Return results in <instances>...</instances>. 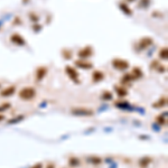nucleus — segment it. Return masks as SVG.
I'll list each match as a JSON object with an SVG mask.
<instances>
[{
    "mask_svg": "<svg viewBox=\"0 0 168 168\" xmlns=\"http://www.w3.org/2000/svg\"><path fill=\"white\" fill-rule=\"evenodd\" d=\"M35 95H36V91L32 86H26L19 92V98L23 100H32Z\"/></svg>",
    "mask_w": 168,
    "mask_h": 168,
    "instance_id": "1",
    "label": "nucleus"
},
{
    "mask_svg": "<svg viewBox=\"0 0 168 168\" xmlns=\"http://www.w3.org/2000/svg\"><path fill=\"white\" fill-rule=\"evenodd\" d=\"M72 113L75 116H80V117H89V116H93V110L91 109H85V108H76L72 110Z\"/></svg>",
    "mask_w": 168,
    "mask_h": 168,
    "instance_id": "2",
    "label": "nucleus"
},
{
    "mask_svg": "<svg viewBox=\"0 0 168 168\" xmlns=\"http://www.w3.org/2000/svg\"><path fill=\"white\" fill-rule=\"evenodd\" d=\"M112 65L114 66V69L117 70H126L129 67V62L121 60V58H114L112 61Z\"/></svg>",
    "mask_w": 168,
    "mask_h": 168,
    "instance_id": "3",
    "label": "nucleus"
},
{
    "mask_svg": "<svg viewBox=\"0 0 168 168\" xmlns=\"http://www.w3.org/2000/svg\"><path fill=\"white\" fill-rule=\"evenodd\" d=\"M65 72H66V74L69 75L71 79L74 81V82L79 83V82H80V81H79V73H77V72H76V71H75L74 69L72 67V66H70V65L66 66Z\"/></svg>",
    "mask_w": 168,
    "mask_h": 168,
    "instance_id": "4",
    "label": "nucleus"
},
{
    "mask_svg": "<svg viewBox=\"0 0 168 168\" xmlns=\"http://www.w3.org/2000/svg\"><path fill=\"white\" fill-rule=\"evenodd\" d=\"M93 54V51L91 47H85L82 51L79 52V56L81 58H86V57H90V56Z\"/></svg>",
    "mask_w": 168,
    "mask_h": 168,
    "instance_id": "5",
    "label": "nucleus"
},
{
    "mask_svg": "<svg viewBox=\"0 0 168 168\" xmlns=\"http://www.w3.org/2000/svg\"><path fill=\"white\" fill-rule=\"evenodd\" d=\"M10 39H11V42L15 43V44H17V45H24V44H25V41H24L23 36H20L18 34H14V35L10 37Z\"/></svg>",
    "mask_w": 168,
    "mask_h": 168,
    "instance_id": "6",
    "label": "nucleus"
},
{
    "mask_svg": "<svg viewBox=\"0 0 168 168\" xmlns=\"http://www.w3.org/2000/svg\"><path fill=\"white\" fill-rule=\"evenodd\" d=\"M15 90H16V88H15L14 85H13V86H8V88H6L5 90L1 91L0 95H1V97H9V95H13L15 92Z\"/></svg>",
    "mask_w": 168,
    "mask_h": 168,
    "instance_id": "7",
    "label": "nucleus"
},
{
    "mask_svg": "<svg viewBox=\"0 0 168 168\" xmlns=\"http://www.w3.org/2000/svg\"><path fill=\"white\" fill-rule=\"evenodd\" d=\"M151 43H153L151 38H149V37L142 38V39H141V42H140V44H139V48L140 49H145V48H147L149 45H151Z\"/></svg>",
    "mask_w": 168,
    "mask_h": 168,
    "instance_id": "8",
    "label": "nucleus"
},
{
    "mask_svg": "<svg viewBox=\"0 0 168 168\" xmlns=\"http://www.w3.org/2000/svg\"><path fill=\"white\" fill-rule=\"evenodd\" d=\"M46 73H47L46 67H39L37 70V72H36V77H37V80L44 79V76L46 75Z\"/></svg>",
    "mask_w": 168,
    "mask_h": 168,
    "instance_id": "9",
    "label": "nucleus"
},
{
    "mask_svg": "<svg viewBox=\"0 0 168 168\" xmlns=\"http://www.w3.org/2000/svg\"><path fill=\"white\" fill-rule=\"evenodd\" d=\"M103 77H104V75H103V73L100 72V71H95L93 73V75H92V80H93L94 82H99V81L103 80Z\"/></svg>",
    "mask_w": 168,
    "mask_h": 168,
    "instance_id": "10",
    "label": "nucleus"
},
{
    "mask_svg": "<svg viewBox=\"0 0 168 168\" xmlns=\"http://www.w3.org/2000/svg\"><path fill=\"white\" fill-rule=\"evenodd\" d=\"M150 163H151V158H149V157H144V158L140 159L139 166L140 167H147Z\"/></svg>",
    "mask_w": 168,
    "mask_h": 168,
    "instance_id": "11",
    "label": "nucleus"
},
{
    "mask_svg": "<svg viewBox=\"0 0 168 168\" xmlns=\"http://www.w3.org/2000/svg\"><path fill=\"white\" fill-rule=\"evenodd\" d=\"M75 64L79 66V67H82V69H91L92 67L91 63H85V62H82V61H76Z\"/></svg>",
    "mask_w": 168,
    "mask_h": 168,
    "instance_id": "12",
    "label": "nucleus"
},
{
    "mask_svg": "<svg viewBox=\"0 0 168 168\" xmlns=\"http://www.w3.org/2000/svg\"><path fill=\"white\" fill-rule=\"evenodd\" d=\"M116 90L118 91V94H119L120 97H125V95H127V93H128V92H127V90L123 89V88H121V86H120V88H119V86H117V88H116Z\"/></svg>",
    "mask_w": 168,
    "mask_h": 168,
    "instance_id": "13",
    "label": "nucleus"
},
{
    "mask_svg": "<svg viewBox=\"0 0 168 168\" xmlns=\"http://www.w3.org/2000/svg\"><path fill=\"white\" fill-rule=\"evenodd\" d=\"M167 47H165V48H163L161 51H160V53H159V57L160 58H164V60H166L167 58Z\"/></svg>",
    "mask_w": 168,
    "mask_h": 168,
    "instance_id": "14",
    "label": "nucleus"
},
{
    "mask_svg": "<svg viewBox=\"0 0 168 168\" xmlns=\"http://www.w3.org/2000/svg\"><path fill=\"white\" fill-rule=\"evenodd\" d=\"M166 101H167V99L166 98H163L160 101H159V103H155L154 107L155 108H159V107H163V105H165L166 104Z\"/></svg>",
    "mask_w": 168,
    "mask_h": 168,
    "instance_id": "15",
    "label": "nucleus"
},
{
    "mask_svg": "<svg viewBox=\"0 0 168 168\" xmlns=\"http://www.w3.org/2000/svg\"><path fill=\"white\" fill-rule=\"evenodd\" d=\"M10 108V103H4V104H0V112L5 111L7 109Z\"/></svg>",
    "mask_w": 168,
    "mask_h": 168,
    "instance_id": "16",
    "label": "nucleus"
},
{
    "mask_svg": "<svg viewBox=\"0 0 168 168\" xmlns=\"http://www.w3.org/2000/svg\"><path fill=\"white\" fill-rule=\"evenodd\" d=\"M70 165L71 166H77V165H79V159L77 158H71L70 159Z\"/></svg>",
    "mask_w": 168,
    "mask_h": 168,
    "instance_id": "17",
    "label": "nucleus"
},
{
    "mask_svg": "<svg viewBox=\"0 0 168 168\" xmlns=\"http://www.w3.org/2000/svg\"><path fill=\"white\" fill-rule=\"evenodd\" d=\"M157 120H158L159 123H161V125H165L166 123V118H164V116H160V117L157 118Z\"/></svg>",
    "mask_w": 168,
    "mask_h": 168,
    "instance_id": "18",
    "label": "nucleus"
},
{
    "mask_svg": "<svg viewBox=\"0 0 168 168\" xmlns=\"http://www.w3.org/2000/svg\"><path fill=\"white\" fill-rule=\"evenodd\" d=\"M112 98V95L109 92H105V94L103 95V99H111Z\"/></svg>",
    "mask_w": 168,
    "mask_h": 168,
    "instance_id": "19",
    "label": "nucleus"
},
{
    "mask_svg": "<svg viewBox=\"0 0 168 168\" xmlns=\"http://www.w3.org/2000/svg\"><path fill=\"white\" fill-rule=\"evenodd\" d=\"M43 166H42V164H36V165H34L33 167L32 168H42Z\"/></svg>",
    "mask_w": 168,
    "mask_h": 168,
    "instance_id": "20",
    "label": "nucleus"
},
{
    "mask_svg": "<svg viewBox=\"0 0 168 168\" xmlns=\"http://www.w3.org/2000/svg\"><path fill=\"white\" fill-rule=\"evenodd\" d=\"M4 119H5V116H4V114H0V121L4 120Z\"/></svg>",
    "mask_w": 168,
    "mask_h": 168,
    "instance_id": "21",
    "label": "nucleus"
},
{
    "mask_svg": "<svg viewBox=\"0 0 168 168\" xmlns=\"http://www.w3.org/2000/svg\"><path fill=\"white\" fill-rule=\"evenodd\" d=\"M47 168H54V165H53V164H51L49 166H47Z\"/></svg>",
    "mask_w": 168,
    "mask_h": 168,
    "instance_id": "22",
    "label": "nucleus"
}]
</instances>
